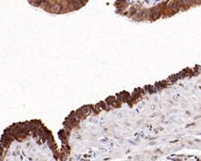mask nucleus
<instances>
[{
	"label": "nucleus",
	"mask_w": 201,
	"mask_h": 161,
	"mask_svg": "<svg viewBox=\"0 0 201 161\" xmlns=\"http://www.w3.org/2000/svg\"><path fill=\"white\" fill-rule=\"evenodd\" d=\"M3 160H58V148L53 134L40 120L13 123L0 139Z\"/></svg>",
	"instance_id": "f257e3e1"
}]
</instances>
